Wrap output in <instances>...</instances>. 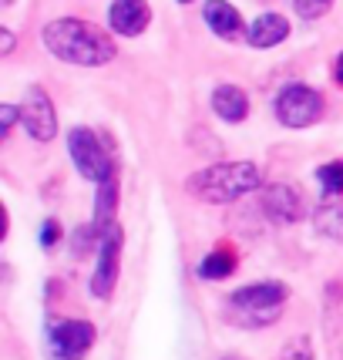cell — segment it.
Listing matches in <instances>:
<instances>
[{
	"label": "cell",
	"instance_id": "cell-1",
	"mask_svg": "<svg viewBox=\"0 0 343 360\" xmlns=\"http://www.w3.org/2000/svg\"><path fill=\"white\" fill-rule=\"evenodd\" d=\"M41 41H44L47 54H54L64 64H78V68H101L118 54L108 31H101L91 20H78V17L51 20L41 31Z\"/></svg>",
	"mask_w": 343,
	"mask_h": 360
},
{
	"label": "cell",
	"instance_id": "cell-2",
	"mask_svg": "<svg viewBox=\"0 0 343 360\" xmlns=\"http://www.w3.org/2000/svg\"><path fill=\"white\" fill-rule=\"evenodd\" d=\"M186 188L202 202L226 205L250 195L252 188H259V169H256V162H219V165L188 175Z\"/></svg>",
	"mask_w": 343,
	"mask_h": 360
},
{
	"label": "cell",
	"instance_id": "cell-3",
	"mask_svg": "<svg viewBox=\"0 0 343 360\" xmlns=\"http://www.w3.org/2000/svg\"><path fill=\"white\" fill-rule=\"evenodd\" d=\"M286 297H290V290L280 280L250 283V286L235 290L229 297V310L235 314V320L242 327H266V323H273L280 316Z\"/></svg>",
	"mask_w": 343,
	"mask_h": 360
},
{
	"label": "cell",
	"instance_id": "cell-4",
	"mask_svg": "<svg viewBox=\"0 0 343 360\" xmlns=\"http://www.w3.org/2000/svg\"><path fill=\"white\" fill-rule=\"evenodd\" d=\"M276 118H280L286 128H310L323 118V94L313 91L310 84H286L280 94H276Z\"/></svg>",
	"mask_w": 343,
	"mask_h": 360
},
{
	"label": "cell",
	"instance_id": "cell-5",
	"mask_svg": "<svg viewBox=\"0 0 343 360\" xmlns=\"http://www.w3.org/2000/svg\"><path fill=\"white\" fill-rule=\"evenodd\" d=\"M67 152L75 158V169L91 182H105L115 175V162L105 152L98 131H91V128H71L67 131Z\"/></svg>",
	"mask_w": 343,
	"mask_h": 360
},
{
	"label": "cell",
	"instance_id": "cell-6",
	"mask_svg": "<svg viewBox=\"0 0 343 360\" xmlns=\"http://www.w3.org/2000/svg\"><path fill=\"white\" fill-rule=\"evenodd\" d=\"M94 327L88 320H54L47 330L51 354L58 360H84L88 350L94 347Z\"/></svg>",
	"mask_w": 343,
	"mask_h": 360
},
{
	"label": "cell",
	"instance_id": "cell-7",
	"mask_svg": "<svg viewBox=\"0 0 343 360\" xmlns=\"http://www.w3.org/2000/svg\"><path fill=\"white\" fill-rule=\"evenodd\" d=\"M122 243L125 236L118 226H111L108 233L98 239V266L91 276V293L98 300H108L115 283H118V266H122Z\"/></svg>",
	"mask_w": 343,
	"mask_h": 360
},
{
	"label": "cell",
	"instance_id": "cell-8",
	"mask_svg": "<svg viewBox=\"0 0 343 360\" xmlns=\"http://www.w3.org/2000/svg\"><path fill=\"white\" fill-rule=\"evenodd\" d=\"M20 122L34 141H51L58 135V115H54V105H51L44 88H37V84L27 88L24 105H20Z\"/></svg>",
	"mask_w": 343,
	"mask_h": 360
},
{
	"label": "cell",
	"instance_id": "cell-9",
	"mask_svg": "<svg viewBox=\"0 0 343 360\" xmlns=\"http://www.w3.org/2000/svg\"><path fill=\"white\" fill-rule=\"evenodd\" d=\"M152 20V7L145 0H115L108 11V24L122 37H138Z\"/></svg>",
	"mask_w": 343,
	"mask_h": 360
},
{
	"label": "cell",
	"instance_id": "cell-10",
	"mask_svg": "<svg viewBox=\"0 0 343 360\" xmlns=\"http://www.w3.org/2000/svg\"><path fill=\"white\" fill-rule=\"evenodd\" d=\"M263 209H266V216H269V219H276V222L303 219V202H299L297 188L283 186V182L263 188Z\"/></svg>",
	"mask_w": 343,
	"mask_h": 360
},
{
	"label": "cell",
	"instance_id": "cell-11",
	"mask_svg": "<svg viewBox=\"0 0 343 360\" xmlns=\"http://www.w3.org/2000/svg\"><path fill=\"white\" fill-rule=\"evenodd\" d=\"M290 37V20L283 14H259L246 27V41L252 47H276Z\"/></svg>",
	"mask_w": 343,
	"mask_h": 360
},
{
	"label": "cell",
	"instance_id": "cell-12",
	"mask_svg": "<svg viewBox=\"0 0 343 360\" xmlns=\"http://www.w3.org/2000/svg\"><path fill=\"white\" fill-rule=\"evenodd\" d=\"M205 24H209V31L219 34V37H226V41H233L242 34V17L235 11L233 4H226V0H209L205 4Z\"/></svg>",
	"mask_w": 343,
	"mask_h": 360
},
{
	"label": "cell",
	"instance_id": "cell-13",
	"mask_svg": "<svg viewBox=\"0 0 343 360\" xmlns=\"http://www.w3.org/2000/svg\"><path fill=\"white\" fill-rule=\"evenodd\" d=\"M212 108H216V115L222 122L235 125V122H242L250 115V98L235 84H219L216 91H212Z\"/></svg>",
	"mask_w": 343,
	"mask_h": 360
},
{
	"label": "cell",
	"instance_id": "cell-14",
	"mask_svg": "<svg viewBox=\"0 0 343 360\" xmlns=\"http://www.w3.org/2000/svg\"><path fill=\"white\" fill-rule=\"evenodd\" d=\"M115 209H118V182H115V175H111V179H105V182H98V195H94V219H91V226L101 236L115 226Z\"/></svg>",
	"mask_w": 343,
	"mask_h": 360
},
{
	"label": "cell",
	"instance_id": "cell-15",
	"mask_svg": "<svg viewBox=\"0 0 343 360\" xmlns=\"http://www.w3.org/2000/svg\"><path fill=\"white\" fill-rule=\"evenodd\" d=\"M235 269V250L233 246H216V250L199 263V276L202 280H226Z\"/></svg>",
	"mask_w": 343,
	"mask_h": 360
},
{
	"label": "cell",
	"instance_id": "cell-16",
	"mask_svg": "<svg viewBox=\"0 0 343 360\" xmlns=\"http://www.w3.org/2000/svg\"><path fill=\"white\" fill-rule=\"evenodd\" d=\"M316 229L330 239H340L343 243V205H323L316 212Z\"/></svg>",
	"mask_w": 343,
	"mask_h": 360
},
{
	"label": "cell",
	"instance_id": "cell-17",
	"mask_svg": "<svg viewBox=\"0 0 343 360\" xmlns=\"http://www.w3.org/2000/svg\"><path fill=\"white\" fill-rule=\"evenodd\" d=\"M316 179H320V186H323L327 195H343V162H327L316 172Z\"/></svg>",
	"mask_w": 343,
	"mask_h": 360
},
{
	"label": "cell",
	"instance_id": "cell-18",
	"mask_svg": "<svg viewBox=\"0 0 343 360\" xmlns=\"http://www.w3.org/2000/svg\"><path fill=\"white\" fill-rule=\"evenodd\" d=\"M280 360H313V344H310V337H293V340H286V347H283Z\"/></svg>",
	"mask_w": 343,
	"mask_h": 360
},
{
	"label": "cell",
	"instance_id": "cell-19",
	"mask_svg": "<svg viewBox=\"0 0 343 360\" xmlns=\"http://www.w3.org/2000/svg\"><path fill=\"white\" fill-rule=\"evenodd\" d=\"M333 7V0H293V11H297L303 20H316L323 17Z\"/></svg>",
	"mask_w": 343,
	"mask_h": 360
},
{
	"label": "cell",
	"instance_id": "cell-20",
	"mask_svg": "<svg viewBox=\"0 0 343 360\" xmlns=\"http://www.w3.org/2000/svg\"><path fill=\"white\" fill-rule=\"evenodd\" d=\"M58 243H61V222L47 219L44 226H41V246H44V250H54Z\"/></svg>",
	"mask_w": 343,
	"mask_h": 360
},
{
	"label": "cell",
	"instance_id": "cell-21",
	"mask_svg": "<svg viewBox=\"0 0 343 360\" xmlns=\"http://www.w3.org/2000/svg\"><path fill=\"white\" fill-rule=\"evenodd\" d=\"M17 118H20V108H17V105H4V108H0V128H4V135L14 128Z\"/></svg>",
	"mask_w": 343,
	"mask_h": 360
},
{
	"label": "cell",
	"instance_id": "cell-22",
	"mask_svg": "<svg viewBox=\"0 0 343 360\" xmlns=\"http://www.w3.org/2000/svg\"><path fill=\"white\" fill-rule=\"evenodd\" d=\"M0 37H4V41H0V51H4V54H11V47H14V34L0 31Z\"/></svg>",
	"mask_w": 343,
	"mask_h": 360
},
{
	"label": "cell",
	"instance_id": "cell-23",
	"mask_svg": "<svg viewBox=\"0 0 343 360\" xmlns=\"http://www.w3.org/2000/svg\"><path fill=\"white\" fill-rule=\"evenodd\" d=\"M333 78H337V84L343 88V51L337 54V64H333Z\"/></svg>",
	"mask_w": 343,
	"mask_h": 360
},
{
	"label": "cell",
	"instance_id": "cell-24",
	"mask_svg": "<svg viewBox=\"0 0 343 360\" xmlns=\"http://www.w3.org/2000/svg\"><path fill=\"white\" fill-rule=\"evenodd\" d=\"M179 4H192V0H179Z\"/></svg>",
	"mask_w": 343,
	"mask_h": 360
},
{
	"label": "cell",
	"instance_id": "cell-25",
	"mask_svg": "<svg viewBox=\"0 0 343 360\" xmlns=\"http://www.w3.org/2000/svg\"><path fill=\"white\" fill-rule=\"evenodd\" d=\"M4 4H11V0H4Z\"/></svg>",
	"mask_w": 343,
	"mask_h": 360
}]
</instances>
